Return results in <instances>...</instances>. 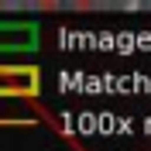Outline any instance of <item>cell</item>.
I'll list each match as a JSON object with an SVG mask.
<instances>
[{
	"label": "cell",
	"mask_w": 151,
	"mask_h": 151,
	"mask_svg": "<svg viewBox=\"0 0 151 151\" xmlns=\"http://www.w3.org/2000/svg\"><path fill=\"white\" fill-rule=\"evenodd\" d=\"M38 76L31 69H0V93H35Z\"/></svg>",
	"instance_id": "1"
}]
</instances>
